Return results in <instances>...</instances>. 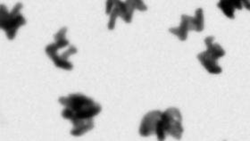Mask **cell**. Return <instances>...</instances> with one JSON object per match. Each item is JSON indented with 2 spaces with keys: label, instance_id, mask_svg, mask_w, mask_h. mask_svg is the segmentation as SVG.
<instances>
[{
  "label": "cell",
  "instance_id": "1",
  "mask_svg": "<svg viewBox=\"0 0 250 141\" xmlns=\"http://www.w3.org/2000/svg\"><path fill=\"white\" fill-rule=\"evenodd\" d=\"M58 101L64 107L62 117L73 124L82 121L93 120L101 112V105L85 95L71 94L60 98Z\"/></svg>",
  "mask_w": 250,
  "mask_h": 141
},
{
  "label": "cell",
  "instance_id": "2",
  "mask_svg": "<svg viewBox=\"0 0 250 141\" xmlns=\"http://www.w3.org/2000/svg\"><path fill=\"white\" fill-rule=\"evenodd\" d=\"M145 12L147 10L146 4L141 0L119 1L110 0L105 2V14L109 16L107 28L110 31L115 30V23L118 17H121L126 23H130L132 20L134 11Z\"/></svg>",
  "mask_w": 250,
  "mask_h": 141
},
{
  "label": "cell",
  "instance_id": "10",
  "mask_svg": "<svg viewBox=\"0 0 250 141\" xmlns=\"http://www.w3.org/2000/svg\"><path fill=\"white\" fill-rule=\"evenodd\" d=\"M243 4H244V6H245L246 8H247L248 10H250V1H243Z\"/></svg>",
  "mask_w": 250,
  "mask_h": 141
},
{
  "label": "cell",
  "instance_id": "4",
  "mask_svg": "<svg viewBox=\"0 0 250 141\" xmlns=\"http://www.w3.org/2000/svg\"><path fill=\"white\" fill-rule=\"evenodd\" d=\"M22 4L18 3L11 11L5 5L0 6V28L5 32L8 40L16 39L18 30L26 24V19L21 15Z\"/></svg>",
  "mask_w": 250,
  "mask_h": 141
},
{
  "label": "cell",
  "instance_id": "9",
  "mask_svg": "<svg viewBox=\"0 0 250 141\" xmlns=\"http://www.w3.org/2000/svg\"><path fill=\"white\" fill-rule=\"evenodd\" d=\"M73 130L71 131V134L74 137H81L85 133L93 130V120L82 121L76 123H73Z\"/></svg>",
  "mask_w": 250,
  "mask_h": 141
},
{
  "label": "cell",
  "instance_id": "8",
  "mask_svg": "<svg viewBox=\"0 0 250 141\" xmlns=\"http://www.w3.org/2000/svg\"><path fill=\"white\" fill-rule=\"evenodd\" d=\"M244 6L243 1H220L218 7L224 12V15L230 19H234L235 10H241Z\"/></svg>",
  "mask_w": 250,
  "mask_h": 141
},
{
  "label": "cell",
  "instance_id": "3",
  "mask_svg": "<svg viewBox=\"0 0 250 141\" xmlns=\"http://www.w3.org/2000/svg\"><path fill=\"white\" fill-rule=\"evenodd\" d=\"M183 131V116L180 110L171 107L162 114L155 135L159 141H166L168 135L180 141Z\"/></svg>",
  "mask_w": 250,
  "mask_h": 141
},
{
  "label": "cell",
  "instance_id": "5",
  "mask_svg": "<svg viewBox=\"0 0 250 141\" xmlns=\"http://www.w3.org/2000/svg\"><path fill=\"white\" fill-rule=\"evenodd\" d=\"M214 37H208L205 40L207 50L198 54V58L209 73L220 74L223 70L218 65V60L224 58L225 51L219 44L214 43Z\"/></svg>",
  "mask_w": 250,
  "mask_h": 141
},
{
  "label": "cell",
  "instance_id": "6",
  "mask_svg": "<svg viewBox=\"0 0 250 141\" xmlns=\"http://www.w3.org/2000/svg\"><path fill=\"white\" fill-rule=\"evenodd\" d=\"M204 30L203 9L198 8L196 10L194 17L183 15L180 26L169 30L173 35L178 37L182 41L187 40L188 33L189 31L201 32Z\"/></svg>",
  "mask_w": 250,
  "mask_h": 141
},
{
  "label": "cell",
  "instance_id": "7",
  "mask_svg": "<svg viewBox=\"0 0 250 141\" xmlns=\"http://www.w3.org/2000/svg\"><path fill=\"white\" fill-rule=\"evenodd\" d=\"M163 112L155 110L147 113L141 121L140 134L141 137H150L156 134V129L161 119Z\"/></svg>",
  "mask_w": 250,
  "mask_h": 141
}]
</instances>
